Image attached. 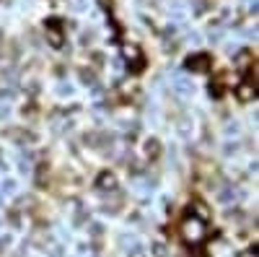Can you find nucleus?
I'll list each match as a JSON object with an SVG mask.
<instances>
[{
  "label": "nucleus",
  "instance_id": "nucleus-1",
  "mask_svg": "<svg viewBox=\"0 0 259 257\" xmlns=\"http://www.w3.org/2000/svg\"><path fill=\"white\" fill-rule=\"evenodd\" d=\"M182 237L189 244H197V242L205 239V221L197 218L192 210H187V218L182 221Z\"/></svg>",
  "mask_w": 259,
  "mask_h": 257
},
{
  "label": "nucleus",
  "instance_id": "nucleus-2",
  "mask_svg": "<svg viewBox=\"0 0 259 257\" xmlns=\"http://www.w3.org/2000/svg\"><path fill=\"white\" fill-rule=\"evenodd\" d=\"M210 65H212V57H210L207 52L189 55V57L184 60V68H187V70H192V73H207V70H210Z\"/></svg>",
  "mask_w": 259,
  "mask_h": 257
},
{
  "label": "nucleus",
  "instance_id": "nucleus-3",
  "mask_svg": "<svg viewBox=\"0 0 259 257\" xmlns=\"http://www.w3.org/2000/svg\"><path fill=\"white\" fill-rule=\"evenodd\" d=\"M60 26H62L60 18H50L47 21V42H50L52 50H62V45H65V34H62Z\"/></svg>",
  "mask_w": 259,
  "mask_h": 257
},
{
  "label": "nucleus",
  "instance_id": "nucleus-4",
  "mask_svg": "<svg viewBox=\"0 0 259 257\" xmlns=\"http://www.w3.org/2000/svg\"><path fill=\"white\" fill-rule=\"evenodd\" d=\"M254 96H256V81L239 83V89H236V99H239V101H251Z\"/></svg>",
  "mask_w": 259,
  "mask_h": 257
},
{
  "label": "nucleus",
  "instance_id": "nucleus-5",
  "mask_svg": "<svg viewBox=\"0 0 259 257\" xmlns=\"http://www.w3.org/2000/svg\"><path fill=\"white\" fill-rule=\"evenodd\" d=\"M96 187L99 190H117V177L112 174V171H99V177H96Z\"/></svg>",
  "mask_w": 259,
  "mask_h": 257
},
{
  "label": "nucleus",
  "instance_id": "nucleus-6",
  "mask_svg": "<svg viewBox=\"0 0 259 257\" xmlns=\"http://www.w3.org/2000/svg\"><path fill=\"white\" fill-rule=\"evenodd\" d=\"M8 138L16 140V143H34L36 135L29 133V130H18V127H13V130H8Z\"/></svg>",
  "mask_w": 259,
  "mask_h": 257
},
{
  "label": "nucleus",
  "instance_id": "nucleus-7",
  "mask_svg": "<svg viewBox=\"0 0 259 257\" xmlns=\"http://www.w3.org/2000/svg\"><path fill=\"white\" fill-rule=\"evenodd\" d=\"M145 156L148 159H158L161 156V140L158 138H148L145 140Z\"/></svg>",
  "mask_w": 259,
  "mask_h": 257
},
{
  "label": "nucleus",
  "instance_id": "nucleus-8",
  "mask_svg": "<svg viewBox=\"0 0 259 257\" xmlns=\"http://www.w3.org/2000/svg\"><path fill=\"white\" fill-rule=\"evenodd\" d=\"M47 182H50V169H47V164H39V169H36V187H47Z\"/></svg>",
  "mask_w": 259,
  "mask_h": 257
},
{
  "label": "nucleus",
  "instance_id": "nucleus-9",
  "mask_svg": "<svg viewBox=\"0 0 259 257\" xmlns=\"http://www.w3.org/2000/svg\"><path fill=\"white\" fill-rule=\"evenodd\" d=\"M210 96H223V78H218V81H210Z\"/></svg>",
  "mask_w": 259,
  "mask_h": 257
},
{
  "label": "nucleus",
  "instance_id": "nucleus-10",
  "mask_svg": "<svg viewBox=\"0 0 259 257\" xmlns=\"http://www.w3.org/2000/svg\"><path fill=\"white\" fill-rule=\"evenodd\" d=\"M150 249H153V254H156V257H166V247H163V244H158V242H156L153 247H150Z\"/></svg>",
  "mask_w": 259,
  "mask_h": 257
},
{
  "label": "nucleus",
  "instance_id": "nucleus-11",
  "mask_svg": "<svg viewBox=\"0 0 259 257\" xmlns=\"http://www.w3.org/2000/svg\"><path fill=\"white\" fill-rule=\"evenodd\" d=\"M241 257H256V244H254V247H249V249H246Z\"/></svg>",
  "mask_w": 259,
  "mask_h": 257
},
{
  "label": "nucleus",
  "instance_id": "nucleus-12",
  "mask_svg": "<svg viewBox=\"0 0 259 257\" xmlns=\"http://www.w3.org/2000/svg\"><path fill=\"white\" fill-rule=\"evenodd\" d=\"M99 6H101V8H109V6H112V0H99Z\"/></svg>",
  "mask_w": 259,
  "mask_h": 257
},
{
  "label": "nucleus",
  "instance_id": "nucleus-13",
  "mask_svg": "<svg viewBox=\"0 0 259 257\" xmlns=\"http://www.w3.org/2000/svg\"><path fill=\"white\" fill-rule=\"evenodd\" d=\"M133 257H145V252H143V249H135V252H133Z\"/></svg>",
  "mask_w": 259,
  "mask_h": 257
}]
</instances>
